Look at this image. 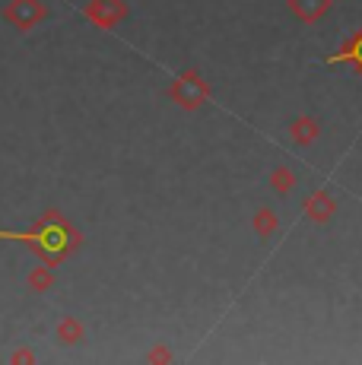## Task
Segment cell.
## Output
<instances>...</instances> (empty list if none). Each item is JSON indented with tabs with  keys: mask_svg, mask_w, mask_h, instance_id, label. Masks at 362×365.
Here are the masks:
<instances>
[{
	"mask_svg": "<svg viewBox=\"0 0 362 365\" xmlns=\"http://www.w3.org/2000/svg\"><path fill=\"white\" fill-rule=\"evenodd\" d=\"M45 16H48V6L41 0H10L4 6V19L16 32H32L38 23H45Z\"/></svg>",
	"mask_w": 362,
	"mask_h": 365,
	"instance_id": "3",
	"label": "cell"
},
{
	"mask_svg": "<svg viewBox=\"0 0 362 365\" xmlns=\"http://www.w3.org/2000/svg\"><path fill=\"white\" fill-rule=\"evenodd\" d=\"M0 242H19L29 251H36L41 257V264L58 267V264H64L73 251H80L83 232L61 210H45L36 220V226L23 229V232H19V229H0Z\"/></svg>",
	"mask_w": 362,
	"mask_h": 365,
	"instance_id": "1",
	"label": "cell"
},
{
	"mask_svg": "<svg viewBox=\"0 0 362 365\" xmlns=\"http://www.w3.org/2000/svg\"><path fill=\"white\" fill-rule=\"evenodd\" d=\"M10 362H36V353H32V349H16V353L10 356Z\"/></svg>",
	"mask_w": 362,
	"mask_h": 365,
	"instance_id": "13",
	"label": "cell"
},
{
	"mask_svg": "<svg viewBox=\"0 0 362 365\" xmlns=\"http://www.w3.org/2000/svg\"><path fill=\"white\" fill-rule=\"evenodd\" d=\"M252 229H254L257 238H264V242H267V238H274L276 229H280V216H276L270 207H261L254 213V220H252Z\"/></svg>",
	"mask_w": 362,
	"mask_h": 365,
	"instance_id": "10",
	"label": "cell"
},
{
	"mask_svg": "<svg viewBox=\"0 0 362 365\" xmlns=\"http://www.w3.org/2000/svg\"><path fill=\"white\" fill-rule=\"evenodd\" d=\"M54 336H58L64 346H76V343L86 340V327H83L80 318H73V314H64V318L58 321V327H54Z\"/></svg>",
	"mask_w": 362,
	"mask_h": 365,
	"instance_id": "8",
	"label": "cell"
},
{
	"mask_svg": "<svg viewBox=\"0 0 362 365\" xmlns=\"http://www.w3.org/2000/svg\"><path fill=\"white\" fill-rule=\"evenodd\" d=\"M289 137H292V143H296V146H311L318 137H321V121H318L315 115H299V118H292Z\"/></svg>",
	"mask_w": 362,
	"mask_h": 365,
	"instance_id": "7",
	"label": "cell"
},
{
	"mask_svg": "<svg viewBox=\"0 0 362 365\" xmlns=\"http://www.w3.org/2000/svg\"><path fill=\"white\" fill-rule=\"evenodd\" d=\"M302 213L309 216L311 222L324 226V222H331L333 216H337V200H333L331 191H311L309 197L302 200Z\"/></svg>",
	"mask_w": 362,
	"mask_h": 365,
	"instance_id": "5",
	"label": "cell"
},
{
	"mask_svg": "<svg viewBox=\"0 0 362 365\" xmlns=\"http://www.w3.org/2000/svg\"><path fill=\"white\" fill-rule=\"evenodd\" d=\"M146 362H172V349L165 346V343H159V346H152L150 353H146Z\"/></svg>",
	"mask_w": 362,
	"mask_h": 365,
	"instance_id": "12",
	"label": "cell"
},
{
	"mask_svg": "<svg viewBox=\"0 0 362 365\" xmlns=\"http://www.w3.org/2000/svg\"><path fill=\"white\" fill-rule=\"evenodd\" d=\"M130 13V6L124 0H86L83 6V16L95 26V29H115L118 23H124Z\"/></svg>",
	"mask_w": 362,
	"mask_h": 365,
	"instance_id": "4",
	"label": "cell"
},
{
	"mask_svg": "<svg viewBox=\"0 0 362 365\" xmlns=\"http://www.w3.org/2000/svg\"><path fill=\"white\" fill-rule=\"evenodd\" d=\"M54 267H48V264H41V267H32L29 273H26V286H29V292H51L54 289Z\"/></svg>",
	"mask_w": 362,
	"mask_h": 365,
	"instance_id": "9",
	"label": "cell"
},
{
	"mask_svg": "<svg viewBox=\"0 0 362 365\" xmlns=\"http://www.w3.org/2000/svg\"><path fill=\"white\" fill-rule=\"evenodd\" d=\"M289 13L299 19V23L305 26H315L318 19H324L327 13H331L333 0H286Z\"/></svg>",
	"mask_w": 362,
	"mask_h": 365,
	"instance_id": "6",
	"label": "cell"
},
{
	"mask_svg": "<svg viewBox=\"0 0 362 365\" xmlns=\"http://www.w3.org/2000/svg\"><path fill=\"white\" fill-rule=\"evenodd\" d=\"M169 99L185 111H197L207 105V99H210V83L204 80V73H200L197 67H185L175 80H172Z\"/></svg>",
	"mask_w": 362,
	"mask_h": 365,
	"instance_id": "2",
	"label": "cell"
},
{
	"mask_svg": "<svg viewBox=\"0 0 362 365\" xmlns=\"http://www.w3.org/2000/svg\"><path fill=\"white\" fill-rule=\"evenodd\" d=\"M267 185H270V191L274 194H289V191H296L299 178H296V172H292L289 165H276L274 172L267 175Z\"/></svg>",
	"mask_w": 362,
	"mask_h": 365,
	"instance_id": "11",
	"label": "cell"
}]
</instances>
